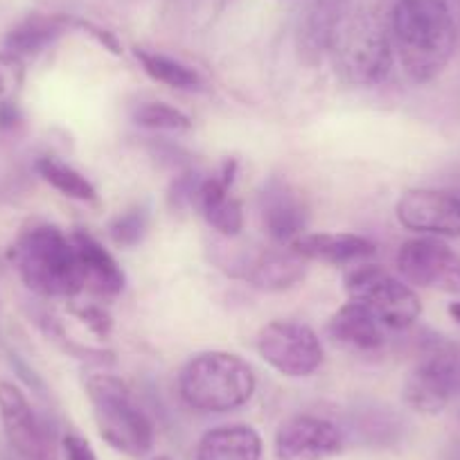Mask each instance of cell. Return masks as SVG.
Here are the masks:
<instances>
[{"label":"cell","mask_w":460,"mask_h":460,"mask_svg":"<svg viewBox=\"0 0 460 460\" xmlns=\"http://www.w3.org/2000/svg\"><path fill=\"white\" fill-rule=\"evenodd\" d=\"M393 50L415 84L433 82L456 50V23L447 0H397Z\"/></svg>","instance_id":"obj_1"},{"label":"cell","mask_w":460,"mask_h":460,"mask_svg":"<svg viewBox=\"0 0 460 460\" xmlns=\"http://www.w3.org/2000/svg\"><path fill=\"white\" fill-rule=\"evenodd\" d=\"M12 262L25 287L48 298H73L86 287L73 237L52 224L25 228L12 246Z\"/></svg>","instance_id":"obj_2"},{"label":"cell","mask_w":460,"mask_h":460,"mask_svg":"<svg viewBox=\"0 0 460 460\" xmlns=\"http://www.w3.org/2000/svg\"><path fill=\"white\" fill-rule=\"evenodd\" d=\"M327 52L336 75L352 86H377L391 73L393 39L368 12L336 16Z\"/></svg>","instance_id":"obj_3"},{"label":"cell","mask_w":460,"mask_h":460,"mask_svg":"<svg viewBox=\"0 0 460 460\" xmlns=\"http://www.w3.org/2000/svg\"><path fill=\"white\" fill-rule=\"evenodd\" d=\"M253 368L230 352H201L183 366L179 393L185 404L201 413H228L253 397Z\"/></svg>","instance_id":"obj_4"},{"label":"cell","mask_w":460,"mask_h":460,"mask_svg":"<svg viewBox=\"0 0 460 460\" xmlns=\"http://www.w3.org/2000/svg\"><path fill=\"white\" fill-rule=\"evenodd\" d=\"M88 400L100 436L115 451L143 458L154 447V424L147 418L129 386L109 373L91 375L86 382Z\"/></svg>","instance_id":"obj_5"},{"label":"cell","mask_w":460,"mask_h":460,"mask_svg":"<svg viewBox=\"0 0 460 460\" xmlns=\"http://www.w3.org/2000/svg\"><path fill=\"white\" fill-rule=\"evenodd\" d=\"M343 282L350 300L368 307L388 330H406L422 314V303L409 282L377 264H355Z\"/></svg>","instance_id":"obj_6"},{"label":"cell","mask_w":460,"mask_h":460,"mask_svg":"<svg viewBox=\"0 0 460 460\" xmlns=\"http://www.w3.org/2000/svg\"><path fill=\"white\" fill-rule=\"evenodd\" d=\"M258 352L287 377H309L323 364L321 339L298 321H273L258 334Z\"/></svg>","instance_id":"obj_7"},{"label":"cell","mask_w":460,"mask_h":460,"mask_svg":"<svg viewBox=\"0 0 460 460\" xmlns=\"http://www.w3.org/2000/svg\"><path fill=\"white\" fill-rule=\"evenodd\" d=\"M397 271L409 285L460 296V255L440 237H418L402 244Z\"/></svg>","instance_id":"obj_8"},{"label":"cell","mask_w":460,"mask_h":460,"mask_svg":"<svg viewBox=\"0 0 460 460\" xmlns=\"http://www.w3.org/2000/svg\"><path fill=\"white\" fill-rule=\"evenodd\" d=\"M404 228L427 237H460V197L440 190H409L397 201Z\"/></svg>","instance_id":"obj_9"},{"label":"cell","mask_w":460,"mask_h":460,"mask_svg":"<svg viewBox=\"0 0 460 460\" xmlns=\"http://www.w3.org/2000/svg\"><path fill=\"white\" fill-rule=\"evenodd\" d=\"M343 451V433L316 415H296L276 433L278 460H332Z\"/></svg>","instance_id":"obj_10"},{"label":"cell","mask_w":460,"mask_h":460,"mask_svg":"<svg viewBox=\"0 0 460 460\" xmlns=\"http://www.w3.org/2000/svg\"><path fill=\"white\" fill-rule=\"evenodd\" d=\"M235 174L237 161L235 158H228V161H224V165H221L217 174L206 176L201 181L197 199H194V206L199 208L203 219L224 237L240 235L242 228H244L242 203L230 194L233 183H235Z\"/></svg>","instance_id":"obj_11"},{"label":"cell","mask_w":460,"mask_h":460,"mask_svg":"<svg viewBox=\"0 0 460 460\" xmlns=\"http://www.w3.org/2000/svg\"><path fill=\"white\" fill-rule=\"evenodd\" d=\"M0 422L12 449L23 460H48L46 436L19 386L0 382Z\"/></svg>","instance_id":"obj_12"},{"label":"cell","mask_w":460,"mask_h":460,"mask_svg":"<svg viewBox=\"0 0 460 460\" xmlns=\"http://www.w3.org/2000/svg\"><path fill=\"white\" fill-rule=\"evenodd\" d=\"M260 215L267 235L276 244L291 246L307 228V206L300 192L280 179H271L260 194Z\"/></svg>","instance_id":"obj_13"},{"label":"cell","mask_w":460,"mask_h":460,"mask_svg":"<svg viewBox=\"0 0 460 460\" xmlns=\"http://www.w3.org/2000/svg\"><path fill=\"white\" fill-rule=\"evenodd\" d=\"M291 249L307 262L325 264H357L373 258L377 246L368 237L355 233H305L291 244Z\"/></svg>","instance_id":"obj_14"},{"label":"cell","mask_w":460,"mask_h":460,"mask_svg":"<svg viewBox=\"0 0 460 460\" xmlns=\"http://www.w3.org/2000/svg\"><path fill=\"white\" fill-rule=\"evenodd\" d=\"M330 336L352 352H377L386 343L388 327L357 300L345 303L330 321Z\"/></svg>","instance_id":"obj_15"},{"label":"cell","mask_w":460,"mask_h":460,"mask_svg":"<svg viewBox=\"0 0 460 460\" xmlns=\"http://www.w3.org/2000/svg\"><path fill=\"white\" fill-rule=\"evenodd\" d=\"M454 397L451 384L436 352L420 361L404 384V400L418 413L436 415Z\"/></svg>","instance_id":"obj_16"},{"label":"cell","mask_w":460,"mask_h":460,"mask_svg":"<svg viewBox=\"0 0 460 460\" xmlns=\"http://www.w3.org/2000/svg\"><path fill=\"white\" fill-rule=\"evenodd\" d=\"M197 460H262V438L249 424L210 429L199 440Z\"/></svg>","instance_id":"obj_17"},{"label":"cell","mask_w":460,"mask_h":460,"mask_svg":"<svg viewBox=\"0 0 460 460\" xmlns=\"http://www.w3.org/2000/svg\"><path fill=\"white\" fill-rule=\"evenodd\" d=\"M307 273V260L300 258L291 246L278 244V249H267L253 260L249 278L258 289L285 291L298 285Z\"/></svg>","instance_id":"obj_18"},{"label":"cell","mask_w":460,"mask_h":460,"mask_svg":"<svg viewBox=\"0 0 460 460\" xmlns=\"http://www.w3.org/2000/svg\"><path fill=\"white\" fill-rule=\"evenodd\" d=\"M73 242L79 262H82L86 285H91L93 289L104 296L120 294L125 289V273H122L120 264L115 262L113 255L86 230H75Z\"/></svg>","instance_id":"obj_19"},{"label":"cell","mask_w":460,"mask_h":460,"mask_svg":"<svg viewBox=\"0 0 460 460\" xmlns=\"http://www.w3.org/2000/svg\"><path fill=\"white\" fill-rule=\"evenodd\" d=\"M68 21L64 16H46L32 14L25 21H21L5 39V55L23 59V57L37 55L43 48L50 46L57 37L66 30Z\"/></svg>","instance_id":"obj_20"},{"label":"cell","mask_w":460,"mask_h":460,"mask_svg":"<svg viewBox=\"0 0 460 460\" xmlns=\"http://www.w3.org/2000/svg\"><path fill=\"white\" fill-rule=\"evenodd\" d=\"M136 59L140 61L145 73L156 82L165 84L172 88H199L201 86V77L194 68L181 64V61L172 59V57L161 55V52L145 50V48H136L134 50Z\"/></svg>","instance_id":"obj_21"},{"label":"cell","mask_w":460,"mask_h":460,"mask_svg":"<svg viewBox=\"0 0 460 460\" xmlns=\"http://www.w3.org/2000/svg\"><path fill=\"white\" fill-rule=\"evenodd\" d=\"M37 172L41 174V179L46 181V183H50L52 188L59 190L66 197L77 199V201H95L97 199V192L95 188H93L91 181L84 174H79L75 167L66 165V163L57 161V158H39Z\"/></svg>","instance_id":"obj_22"},{"label":"cell","mask_w":460,"mask_h":460,"mask_svg":"<svg viewBox=\"0 0 460 460\" xmlns=\"http://www.w3.org/2000/svg\"><path fill=\"white\" fill-rule=\"evenodd\" d=\"M134 120L136 125L161 131H185L192 127V122H190L183 111L165 104V102H143L134 111Z\"/></svg>","instance_id":"obj_23"},{"label":"cell","mask_w":460,"mask_h":460,"mask_svg":"<svg viewBox=\"0 0 460 460\" xmlns=\"http://www.w3.org/2000/svg\"><path fill=\"white\" fill-rule=\"evenodd\" d=\"M149 228V212L145 206H136L125 210L122 215L115 217L109 226L111 240L118 246H138L143 242V237L147 235Z\"/></svg>","instance_id":"obj_24"},{"label":"cell","mask_w":460,"mask_h":460,"mask_svg":"<svg viewBox=\"0 0 460 460\" xmlns=\"http://www.w3.org/2000/svg\"><path fill=\"white\" fill-rule=\"evenodd\" d=\"M201 176L199 174H183L174 181L170 190V203L174 208H185V206H194V199H197L199 185H201Z\"/></svg>","instance_id":"obj_25"},{"label":"cell","mask_w":460,"mask_h":460,"mask_svg":"<svg viewBox=\"0 0 460 460\" xmlns=\"http://www.w3.org/2000/svg\"><path fill=\"white\" fill-rule=\"evenodd\" d=\"M21 59L10 55H0V100H10V93L19 86L21 82Z\"/></svg>","instance_id":"obj_26"},{"label":"cell","mask_w":460,"mask_h":460,"mask_svg":"<svg viewBox=\"0 0 460 460\" xmlns=\"http://www.w3.org/2000/svg\"><path fill=\"white\" fill-rule=\"evenodd\" d=\"M436 355L445 368L451 391H454V395H460V345H447V348L436 350Z\"/></svg>","instance_id":"obj_27"},{"label":"cell","mask_w":460,"mask_h":460,"mask_svg":"<svg viewBox=\"0 0 460 460\" xmlns=\"http://www.w3.org/2000/svg\"><path fill=\"white\" fill-rule=\"evenodd\" d=\"M75 314L95 332L97 336H106L111 332V316L97 305H84V307H75Z\"/></svg>","instance_id":"obj_28"},{"label":"cell","mask_w":460,"mask_h":460,"mask_svg":"<svg viewBox=\"0 0 460 460\" xmlns=\"http://www.w3.org/2000/svg\"><path fill=\"white\" fill-rule=\"evenodd\" d=\"M64 454H66V460H97L95 451H93V447L88 445L86 438L77 436V433H68V436H64Z\"/></svg>","instance_id":"obj_29"},{"label":"cell","mask_w":460,"mask_h":460,"mask_svg":"<svg viewBox=\"0 0 460 460\" xmlns=\"http://www.w3.org/2000/svg\"><path fill=\"white\" fill-rule=\"evenodd\" d=\"M21 122V113L12 100H0V127H16Z\"/></svg>","instance_id":"obj_30"},{"label":"cell","mask_w":460,"mask_h":460,"mask_svg":"<svg viewBox=\"0 0 460 460\" xmlns=\"http://www.w3.org/2000/svg\"><path fill=\"white\" fill-rule=\"evenodd\" d=\"M445 460H460V438H454L445 447Z\"/></svg>","instance_id":"obj_31"},{"label":"cell","mask_w":460,"mask_h":460,"mask_svg":"<svg viewBox=\"0 0 460 460\" xmlns=\"http://www.w3.org/2000/svg\"><path fill=\"white\" fill-rule=\"evenodd\" d=\"M449 314L456 323H460V303H451L449 305Z\"/></svg>","instance_id":"obj_32"},{"label":"cell","mask_w":460,"mask_h":460,"mask_svg":"<svg viewBox=\"0 0 460 460\" xmlns=\"http://www.w3.org/2000/svg\"><path fill=\"white\" fill-rule=\"evenodd\" d=\"M152 460H172V458H167V456H156V458H152Z\"/></svg>","instance_id":"obj_33"}]
</instances>
